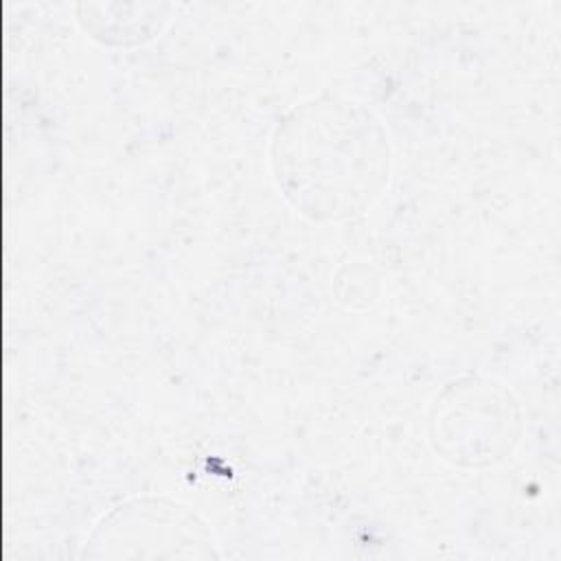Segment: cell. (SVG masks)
<instances>
[{
  "instance_id": "cell-1",
  "label": "cell",
  "mask_w": 561,
  "mask_h": 561,
  "mask_svg": "<svg viewBox=\"0 0 561 561\" xmlns=\"http://www.w3.org/2000/svg\"><path fill=\"white\" fill-rule=\"evenodd\" d=\"M285 127L278 173L311 215H348L370 204L388 171L386 138L355 103H318Z\"/></svg>"
}]
</instances>
